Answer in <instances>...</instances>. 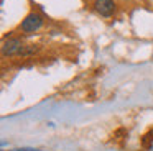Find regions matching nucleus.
Here are the masks:
<instances>
[{
  "instance_id": "1",
  "label": "nucleus",
  "mask_w": 153,
  "mask_h": 151,
  "mask_svg": "<svg viewBox=\"0 0 153 151\" xmlns=\"http://www.w3.org/2000/svg\"><path fill=\"white\" fill-rule=\"evenodd\" d=\"M41 25H43V18H41L40 13H30V15L25 16V20L22 21L20 28H22V31H25V33H33V31H36V30H40Z\"/></svg>"
},
{
  "instance_id": "2",
  "label": "nucleus",
  "mask_w": 153,
  "mask_h": 151,
  "mask_svg": "<svg viewBox=\"0 0 153 151\" xmlns=\"http://www.w3.org/2000/svg\"><path fill=\"white\" fill-rule=\"evenodd\" d=\"M22 49H23V46H22L20 39L18 38H10V39H7V41H4V44H2V54L4 56L17 54V53H20Z\"/></svg>"
},
{
  "instance_id": "3",
  "label": "nucleus",
  "mask_w": 153,
  "mask_h": 151,
  "mask_svg": "<svg viewBox=\"0 0 153 151\" xmlns=\"http://www.w3.org/2000/svg\"><path fill=\"white\" fill-rule=\"evenodd\" d=\"M94 8L102 16H110L114 13V10H115V5H114L112 0H96L94 2Z\"/></svg>"
},
{
  "instance_id": "4",
  "label": "nucleus",
  "mask_w": 153,
  "mask_h": 151,
  "mask_svg": "<svg viewBox=\"0 0 153 151\" xmlns=\"http://www.w3.org/2000/svg\"><path fill=\"white\" fill-rule=\"evenodd\" d=\"M142 146L145 148V150H152V148H153V128H152V130H148L142 136Z\"/></svg>"
}]
</instances>
